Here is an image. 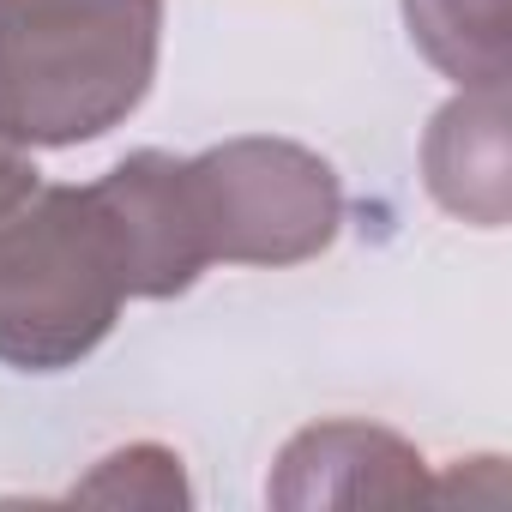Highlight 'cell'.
Masks as SVG:
<instances>
[{"label": "cell", "instance_id": "obj_5", "mask_svg": "<svg viewBox=\"0 0 512 512\" xmlns=\"http://www.w3.org/2000/svg\"><path fill=\"white\" fill-rule=\"evenodd\" d=\"M272 506H410L434 500L428 458L380 422H314L302 428L266 482Z\"/></svg>", "mask_w": 512, "mask_h": 512}, {"label": "cell", "instance_id": "obj_7", "mask_svg": "<svg viewBox=\"0 0 512 512\" xmlns=\"http://www.w3.org/2000/svg\"><path fill=\"white\" fill-rule=\"evenodd\" d=\"M410 43L458 91H506L512 79V0H404Z\"/></svg>", "mask_w": 512, "mask_h": 512}, {"label": "cell", "instance_id": "obj_3", "mask_svg": "<svg viewBox=\"0 0 512 512\" xmlns=\"http://www.w3.org/2000/svg\"><path fill=\"white\" fill-rule=\"evenodd\" d=\"M205 260L217 266H302L338 241V169L290 139H229L181 157Z\"/></svg>", "mask_w": 512, "mask_h": 512}, {"label": "cell", "instance_id": "obj_8", "mask_svg": "<svg viewBox=\"0 0 512 512\" xmlns=\"http://www.w3.org/2000/svg\"><path fill=\"white\" fill-rule=\"evenodd\" d=\"M73 500H97V506H193L187 470L169 446L139 440L109 452L85 482H73Z\"/></svg>", "mask_w": 512, "mask_h": 512}, {"label": "cell", "instance_id": "obj_2", "mask_svg": "<svg viewBox=\"0 0 512 512\" xmlns=\"http://www.w3.org/2000/svg\"><path fill=\"white\" fill-rule=\"evenodd\" d=\"M133 302L127 260L97 187H37L0 217V362L79 368Z\"/></svg>", "mask_w": 512, "mask_h": 512}, {"label": "cell", "instance_id": "obj_4", "mask_svg": "<svg viewBox=\"0 0 512 512\" xmlns=\"http://www.w3.org/2000/svg\"><path fill=\"white\" fill-rule=\"evenodd\" d=\"M91 187H97V199L115 223L121 260H127V290L139 302L187 296L211 260H205V241H199V223H193L181 157L133 151Z\"/></svg>", "mask_w": 512, "mask_h": 512}, {"label": "cell", "instance_id": "obj_1", "mask_svg": "<svg viewBox=\"0 0 512 512\" xmlns=\"http://www.w3.org/2000/svg\"><path fill=\"white\" fill-rule=\"evenodd\" d=\"M163 49V0H0V139L91 145L121 127Z\"/></svg>", "mask_w": 512, "mask_h": 512}, {"label": "cell", "instance_id": "obj_9", "mask_svg": "<svg viewBox=\"0 0 512 512\" xmlns=\"http://www.w3.org/2000/svg\"><path fill=\"white\" fill-rule=\"evenodd\" d=\"M43 181H37V163H31V151L25 145H13V139H0V217L7 211H19L31 193H37Z\"/></svg>", "mask_w": 512, "mask_h": 512}, {"label": "cell", "instance_id": "obj_6", "mask_svg": "<svg viewBox=\"0 0 512 512\" xmlns=\"http://www.w3.org/2000/svg\"><path fill=\"white\" fill-rule=\"evenodd\" d=\"M422 175L452 217L476 229H500L512 211L506 91H458L422 139Z\"/></svg>", "mask_w": 512, "mask_h": 512}]
</instances>
